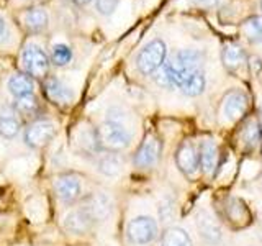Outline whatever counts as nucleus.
I'll return each instance as SVG.
<instances>
[{
	"mask_svg": "<svg viewBox=\"0 0 262 246\" xmlns=\"http://www.w3.org/2000/svg\"><path fill=\"white\" fill-rule=\"evenodd\" d=\"M120 4V0H95V10L103 16H110Z\"/></svg>",
	"mask_w": 262,
	"mask_h": 246,
	"instance_id": "bb28decb",
	"label": "nucleus"
},
{
	"mask_svg": "<svg viewBox=\"0 0 262 246\" xmlns=\"http://www.w3.org/2000/svg\"><path fill=\"white\" fill-rule=\"evenodd\" d=\"M162 151V145L158 136L149 135L139 145L136 153L133 154V166L138 169H152L159 162Z\"/></svg>",
	"mask_w": 262,
	"mask_h": 246,
	"instance_id": "9b49d317",
	"label": "nucleus"
},
{
	"mask_svg": "<svg viewBox=\"0 0 262 246\" xmlns=\"http://www.w3.org/2000/svg\"><path fill=\"white\" fill-rule=\"evenodd\" d=\"M259 123H260V127H262V110H260V117H259Z\"/></svg>",
	"mask_w": 262,
	"mask_h": 246,
	"instance_id": "2f4dec72",
	"label": "nucleus"
},
{
	"mask_svg": "<svg viewBox=\"0 0 262 246\" xmlns=\"http://www.w3.org/2000/svg\"><path fill=\"white\" fill-rule=\"evenodd\" d=\"M192 4L202 8H213L220 4V0H192Z\"/></svg>",
	"mask_w": 262,
	"mask_h": 246,
	"instance_id": "cd10ccee",
	"label": "nucleus"
},
{
	"mask_svg": "<svg viewBox=\"0 0 262 246\" xmlns=\"http://www.w3.org/2000/svg\"><path fill=\"white\" fill-rule=\"evenodd\" d=\"M176 162L177 168L184 172L185 176H193L200 166V156L199 150L195 148L192 141H184L176 151Z\"/></svg>",
	"mask_w": 262,
	"mask_h": 246,
	"instance_id": "4468645a",
	"label": "nucleus"
},
{
	"mask_svg": "<svg viewBox=\"0 0 262 246\" xmlns=\"http://www.w3.org/2000/svg\"><path fill=\"white\" fill-rule=\"evenodd\" d=\"M57 133H59V123L48 115H41V117L25 123L21 139L30 150L43 151L54 141Z\"/></svg>",
	"mask_w": 262,
	"mask_h": 246,
	"instance_id": "7ed1b4c3",
	"label": "nucleus"
},
{
	"mask_svg": "<svg viewBox=\"0 0 262 246\" xmlns=\"http://www.w3.org/2000/svg\"><path fill=\"white\" fill-rule=\"evenodd\" d=\"M21 68L23 72L30 74L33 79L43 80L51 74V57L46 49L36 43H28L21 51Z\"/></svg>",
	"mask_w": 262,
	"mask_h": 246,
	"instance_id": "20e7f679",
	"label": "nucleus"
},
{
	"mask_svg": "<svg viewBox=\"0 0 262 246\" xmlns=\"http://www.w3.org/2000/svg\"><path fill=\"white\" fill-rule=\"evenodd\" d=\"M97 138L100 151L106 153H123L131 145L129 128L125 125V113L118 107H112L106 112V118L97 125Z\"/></svg>",
	"mask_w": 262,
	"mask_h": 246,
	"instance_id": "f257e3e1",
	"label": "nucleus"
},
{
	"mask_svg": "<svg viewBox=\"0 0 262 246\" xmlns=\"http://www.w3.org/2000/svg\"><path fill=\"white\" fill-rule=\"evenodd\" d=\"M166 43L162 39H152L136 56V69L144 76H152L166 61Z\"/></svg>",
	"mask_w": 262,
	"mask_h": 246,
	"instance_id": "6e6552de",
	"label": "nucleus"
},
{
	"mask_svg": "<svg viewBox=\"0 0 262 246\" xmlns=\"http://www.w3.org/2000/svg\"><path fill=\"white\" fill-rule=\"evenodd\" d=\"M241 31L251 43H262V15H254L246 20Z\"/></svg>",
	"mask_w": 262,
	"mask_h": 246,
	"instance_id": "393cba45",
	"label": "nucleus"
},
{
	"mask_svg": "<svg viewBox=\"0 0 262 246\" xmlns=\"http://www.w3.org/2000/svg\"><path fill=\"white\" fill-rule=\"evenodd\" d=\"M199 156H200V166L205 174H211L216 168L218 161V150L216 145L211 139H203L199 146Z\"/></svg>",
	"mask_w": 262,
	"mask_h": 246,
	"instance_id": "aec40b11",
	"label": "nucleus"
},
{
	"mask_svg": "<svg viewBox=\"0 0 262 246\" xmlns=\"http://www.w3.org/2000/svg\"><path fill=\"white\" fill-rule=\"evenodd\" d=\"M159 236V225L151 215H136L126 225V240L133 246L151 244Z\"/></svg>",
	"mask_w": 262,
	"mask_h": 246,
	"instance_id": "423d86ee",
	"label": "nucleus"
},
{
	"mask_svg": "<svg viewBox=\"0 0 262 246\" xmlns=\"http://www.w3.org/2000/svg\"><path fill=\"white\" fill-rule=\"evenodd\" d=\"M94 0H72V4L74 5H77V7H85L89 4H92Z\"/></svg>",
	"mask_w": 262,
	"mask_h": 246,
	"instance_id": "c756f323",
	"label": "nucleus"
},
{
	"mask_svg": "<svg viewBox=\"0 0 262 246\" xmlns=\"http://www.w3.org/2000/svg\"><path fill=\"white\" fill-rule=\"evenodd\" d=\"M161 246H193V243L184 228L169 227L161 236Z\"/></svg>",
	"mask_w": 262,
	"mask_h": 246,
	"instance_id": "4be33fe9",
	"label": "nucleus"
},
{
	"mask_svg": "<svg viewBox=\"0 0 262 246\" xmlns=\"http://www.w3.org/2000/svg\"><path fill=\"white\" fill-rule=\"evenodd\" d=\"M90 161H92L98 174H102L105 177H118L123 172V168H125V161H123L120 153L102 151L97 156H94Z\"/></svg>",
	"mask_w": 262,
	"mask_h": 246,
	"instance_id": "ddd939ff",
	"label": "nucleus"
},
{
	"mask_svg": "<svg viewBox=\"0 0 262 246\" xmlns=\"http://www.w3.org/2000/svg\"><path fill=\"white\" fill-rule=\"evenodd\" d=\"M244 213H246V207L236 199H231L226 205V215L229 220L233 221H244Z\"/></svg>",
	"mask_w": 262,
	"mask_h": 246,
	"instance_id": "a878e982",
	"label": "nucleus"
},
{
	"mask_svg": "<svg viewBox=\"0 0 262 246\" xmlns=\"http://www.w3.org/2000/svg\"><path fill=\"white\" fill-rule=\"evenodd\" d=\"M49 57H51L54 68H69V64L74 59V51L64 41H56L49 49Z\"/></svg>",
	"mask_w": 262,
	"mask_h": 246,
	"instance_id": "412c9836",
	"label": "nucleus"
},
{
	"mask_svg": "<svg viewBox=\"0 0 262 246\" xmlns=\"http://www.w3.org/2000/svg\"><path fill=\"white\" fill-rule=\"evenodd\" d=\"M23 2H27L30 5H38L39 2H43V0H23Z\"/></svg>",
	"mask_w": 262,
	"mask_h": 246,
	"instance_id": "7c9ffc66",
	"label": "nucleus"
},
{
	"mask_svg": "<svg viewBox=\"0 0 262 246\" xmlns=\"http://www.w3.org/2000/svg\"><path fill=\"white\" fill-rule=\"evenodd\" d=\"M62 230L68 235L72 236H87L95 230L97 223L92 218V215L85 209V205L79 202L74 207L66 209L61 218Z\"/></svg>",
	"mask_w": 262,
	"mask_h": 246,
	"instance_id": "39448f33",
	"label": "nucleus"
},
{
	"mask_svg": "<svg viewBox=\"0 0 262 246\" xmlns=\"http://www.w3.org/2000/svg\"><path fill=\"white\" fill-rule=\"evenodd\" d=\"M25 123L20 115L15 112L12 102L0 105V139L4 141H13L23 131Z\"/></svg>",
	"mask_w": 262,
	"mask_h": 246,
	"instance_id": "f8f14e48",
	"label": "nucleus"
},
{
	"mask_svg": "<svg viewBox=\"0 0 262 246\" xmlns=\"http://www.w3.org/2000/svg\"><path fill=\"white\" fill-rule=\"evenodd\" d=\"M82 203L85 205V209L89 210L90 215H92L97 225L108 220L115 209L113 197L110 195V192L103 191V189H92V191L84 197Z\"/></svg>",
	"mask_w": 262,
	"mask_h": 246,
	"instance_id": "1a4fd4ad",
	"label": "nucleus"
},
{
	"mask_svg": "<svg viewBox=\"0 0 262 246\" xmlns=\"http://www.w3.org/2000/svg\"><path fill=\"white\" fill-rule=\"evenodd\" d=\"M7 90L13 98L36 94V79H33L30 74L23 71L13 72L7 80Z\"/></svg>",
	"mask_w": 262,
	"mask_h": 246,
	"instance_id": "dca6fc26",
	"label": "nucleus"
},
{
	"mask_svg": "<svg viewBox=\"0 0 262 246\" xmlns=\"http://www.w3.org/2000/svg\"><path fill=\"white\" fill-rule=\"evenodd\" d=\"M18 22L30 35H43L49 28V12L43 5H30L18 13Z\"/></svg>",
	"mask_w": 262,
	"mask_h": 246,
	"instance_id": "9d476101",
	"label": "nucleus"
},
{
	"mask_svg": "<svg viewBox=\"0 0 262 246\" xmlns=\"http://www.w3.org/2000/svg\"><path fill=\"white\" fill-rule=\"evenodd\" d=\"M241 139L244 146L256 148L262 139V127L259 120H248L241 131Z\"/></svg>",
	"mask_w": 262,
	"mask_h": 246,
	"instance_id": "b1692460",
	"label": "nucleus"
},
{
	"mask_svg": "<svg viewBox=\"0 0 262 246\" xmlns=\"http://www.w3.org/2000/svg\"><path fill=\"white\" fill-rule=\"evenodd\" d=\"M196 228H199L200 236L205 241H208L211 244H216L223 233H221V227L218 225V221L215 217H211L208 212H200L196 215Z\"/></svg>",
	"mask_w": 262,
	"mask_h": 246,
	"instance_id": "a211bd4d",
	"label": "nucleus"
},
{
	"mask_svg": "<svg viewBox=\"0 0 262 246\" xmlns=\"http://www.w3.org/2000/svg\"><path fill=\"white\" fill-rule=\"evenodd\" d=\"M12 105H13L15 112L20 115L23 123H28L31 120L41 117V115H45L43 113V102L39 100V97L36 94L16 97L12 100Z\"/></svg>",
	"mask_w": 262,
	"mask_h": 246,
	"instance_id": "2eb2a0df",
	"label": "nucleus"
},
{
	"mask_svg": "<svg viewBox=\"0 0 262 246\" xmlns=\"http://www.w3.org/2000/svg\"><path fill=\"white\" fill-rule=\"evenodd\" d=\"M221 61L228 71H236L244 64L246 56L237 45H226L221 51Z\"/></svg>",
	"mask_w": 262,
	"mask_h": 246,
	"instance_id": "5701e85b",
	"label": "nucleus"
},
{
	"mask_svg": "<svg viewBox=\"0 0 262 246\" xmlns=\"http://www.w3.org/2000/svg\"><path fill=\"white\" fill-rule=\"evenodd\" d=\"M248 97L241 90H233L229 92L225 100H223V115L225 118L229 121H236L239 120L243 115L248 110Z\"/></svg>",
	"mask_w": 262,
	"mask_h": 246,
	"instance_id": "f3484780",
	"label": "nucleus"
},
{
	"mask_svg": "<svg viewBox=\"0 0 262 246\" xmlns=\"http://www.w3.org/2000/svg\"><path fill=\"white\" fill-rule=\"evenodd\" d=\"M7 35H8V27H7V22L2 15H0V43H4L7 39Z\"/></svg>",
	"mask_w": 262,
	"mask_h": 246,
	"instance_id": "c85d7f7f",
	"label": "nucleus"
},
{
	"mask_svg": "<svg viewBox=\"0 0 262 246\" xmlns=\"http://www.w3.org/2000/svg\"><path fill=\"white\" fill-rule=\"evenodd\" d=\"M260 8H262V0H260Z\"/></svg>",
	"mask_w": 262,
	"mask_h": 246,
	"instance_id": "473e14b6",
	"label": "nucleus"
},
{
	"mask_svg": "<svg viewBox=\"0 0 262 246\" xmlns=\"http://www.w3.org/2000/svg\"><path fill=\"white\" fill-rule=\"evenodd\" d=\"M205 86H207V77H205L203 69H199V71L188 72L184 77V80L180 82L179 89L188 97H196L205 90Z\"/></svg>",
	"mask_w": 262,
	"mask_h": 246,
	"instance_id": "6ab92c4d",
	"label": "nucleus"
},
{
	"mask_svg": "<svg viewBox=\"0 0 262 246\" xmlns=\"http://www.w3.org/2000/svg\"><path fill=\"white\" fill-rule=\"evenodd\" d=\"M41 90H43L46 100L59 109H68L76 100L74 89L64 79L54 76V74H49L48 77L41 80Z\"/></svg>",
	"mask_w": 262,
	"mask_h": 246,
	"instance_id": "0eeeda50",
	"label": "nucleus"
},
{
	"mask_svg": "<svg viewBox=\"0 0 262 246\" xmlns=\"http://www.w3.org/2000/svg\"><path fill=\"white\" fill-rule=\"evenodd\" d=\"M51 189L56 200L59 202L64 210L82 202L84 197L92 191L89 187L87 177L76 171H62L54 174L51 180Z\"/></svg>",
	"mask_w": 262,
	"mask_h": 246,
	"instance_id": "f03ea898",
	"label": "nucleus"
}]
</instances>
